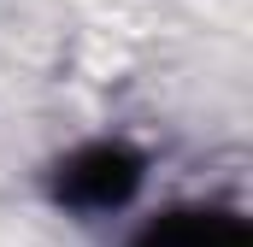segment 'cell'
Wrapping results in <instances>:
<instances>
[{
    "instance_id": "2",
    "label": "cell",
    "mask_w": 253,
    "mask_h": 247,
    "mask_svg": "<svg viewBox=\"0 0 253 247\" xmlns=\"http://www.w3.org/2000/svg\"><path fill=\"white\" fill-rule=\"evenodd\" d=\"M129 247H253V230L236 206H171L141 224Z\"/></svg>"
},
{
    "instance_id": "1",
    "label": "cell",
    "mask_w": 253,
    "mask_h": 247,
    "mask_svg": "<svg viewBox=\"0 0 253 247\" xmlns=\"http://www.w3.org/2000/svg\"><path fill=\"white\" fill-rule=\"evenodd\" d=\"M141 183H147V153L118 135H94L53 159L47 200L71 218H112L141 194Z\"/></svg>"
}]
</instances>
